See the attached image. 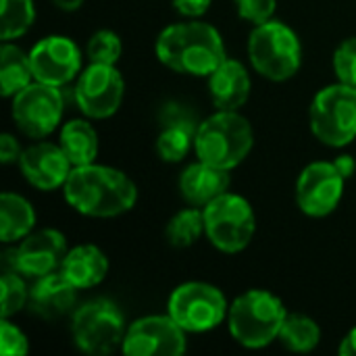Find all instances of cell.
<instances>
[{
	"label": "cell",
	"mask_w": 356,
	"mask_h": 356,
	"mask_svg": "<svg viewBox=\"0 0 356 356\" xmlns=\"http://www.w3.org/2000/svg\"><path fill=\"white\" fill-rule=\"evenodd\" d=\"M167 313L184 332L204 334L227 319L229 305L219 288L204 282H188L171 292Z\"/></svg>",
	"instance_id": "9c48e42d"
},
{
	"label": "cell",
	"mask_w": 356,
	"mask_h": 356,
	"mask_svg": "<svg viewBox=\"0 0 356 356\" xmlns=\"http://www.w3.org/2000/svg\"><path fill=\"white\" fill-rule=\"evenodd\" d=\"M252 81L248 69L234 58H225L209 75V94L217 111H240L250 98Z\"/></svg>",
	"instance_id": "d6986e66"
},
{
	"label": "cell",
	"mask_w": 356,
	"mask_h": 356,
	"mask_svg": "<svg viewBox=\"0 0 356 356\" xmlns=\"http://www.w3.org/2000/svg\"><path fill=\"white\" fill-rule=\"evenodd\" d=\"M25 275L19 271L6 269L0 280V313L2 319H8L23 311V307L29 305V288L25 286Z\"/></svg>",
	"instance_id": "83f0119b"
},
{
	"label": "cell",
	"mask_w": 356,
	"mask_h": 356,
	"mask_svg": "<svg viewBox=\"0 0 356 356\" xmlns=\"http://www.w3.org/2000/svg\"><path fill=\"white\" fill-rule=\"evenodd\" d=\"M334 71L338 81L356 88V38H346L334 52Z\"/></svg>",
	"instance_id": "f546056e"
},
{
	"label": "cell",
	"mask_w": 356,
	"mask_h": 356,
	"mask_svg": "<svg viewBox=\"0 0 356 356\" xmlns=\"http://www.w3.org/2000/svg\"><path fill=\"white\" fill-rule=\"evenodd\" d=\"M86 54L90 63H100V65H117L121 54H123V44L121 38L111 31V29H98L92 33L86 46Z\"/></svg>",
	"instance_id": "f1b7e54d"
},
{
	"label": "cell",
	"mask_w": 356,
	"mask_h": 356,
	"mask_svg": "<svg viewBox=\"0 0 356 356\" xmlns=\"http://www.w3.org/2000/svg\"><path fill=\"white\" fill-rule=\"evenodd\" d=\"M60 271L79 288H94L104 282L108 273V259L106 254L94 244H77L67 250Z\"/></svg>",
	"instance_id": "44dd1931"
},
{
	"label": "cell",
	"mask_w": 356,
	"mask_h": 356,
	"mask_svg": "<svg viewBox=\"0 0 356 356\" xmlns=\"http://www.w3.org/2000/svg\"><path fill=\"white\" fill-rule=\"evenodd\" d=\"M67 257V238L52 227L31 232L21 244L6 252L4 261L10 271H19L25 277H44L63 267Z\"/></svg>",
	"instance_id": "4fadbf2b"
},
{
	"label": "cell",
	"mask_w": 356,
	"mask_h": 356,
	"mask_svg": "<svg viewBox=\"0 0 356 356\" xmlns=\"http://www.w3.org/2000/svg\"><path fill=\"white\" fill-rule=\"evenodd\" d=\"M35 211L31 202L15 192H2L0 196V240L4 244L23 240L33 232Z\"/></svg>",
	"instance_id": "603a6c76"
},
{
	"label": "cell",
	"mask_w": 356,
	"mask_h": 356,
	"mask_svg": "<svg viewBox=\"0 0 356 356\" xmlns=\"http://www.w3.org/2000/svg\"><path fill=\"white\" fill-rule=\"evenodd\" d=\"M35 81L50 86H67L81 73V50L67 35L42 38L29 50Z\"/></svg>",
	"instance_id": "9a60e30c"
},
{
	"label": "cell",
	"mask_w": 356,
	"mask_h": 356,
	"mask_svg": "<svg viewBox=\"0 0 356 356\" xmlns=\"http://www.w3.org/2000/svg\"><path fill=\"white\" fill-rule=\"evenodd\" d=\"M311 131L332 148H344L356 138V88L332 83L323 88L311 104Z\"/></svg>",
	"instance_id": "52a82bcc"
},
{
	"label": "cell",
	"mask_w": 356,
	"mask_h": 356,
	"mask_svg": "<svg viewBox=\"0 0 356 356\" xmlns=\"http://www.w3.org/2000/svg\"><path fill=\"white\" fill-rule=\"evenodd\" d=\"M277 340L292 353H311L321 342V330L315 319L300 313H288Z\"/></svg>",
	"instance_id": "d4e9b609"
},
{
	"label": "cell",
	"mask_w": 356,
	"mask_h": 356,
	"mask_svg": "<svg viewBox=\"0 0 356 356\" xmlns=\"http://www.w3.org/2000/svg\"><path fill=\"white\" fill-rule=\"evenodd\" d=\"M65 111V96L58 86H50L44 81H31L19 94L13 96L10 115L15 125L29 138H46L50 136Z\"/></svg>",
	"instance_id": "30bf717a"
},
{
	"label": "cell",
	"mask_w": 356,
	"mask_h": 356,
	"mask_svg": "<svg viewBox=\"0 0 356 356\" xmlns=\"http://www.w3.org/2000/svg\"><path fill=\"white\" fill-rule=\"evenodd\" d=\"M346 179L334 163L317 161L302 169L296 181V204L309 217L332 215L342 196Z\"/></svg>",
	"instance_id": "5bb4252c"
},
{
	"label": "cell",
	"mask_w": 356,
	"mask_h": 356,
	"mask_svg": "<svg viewBox=\"0 0 356 356\" xmlns=\"http://www.w3.org/2000/svg\"><path fill=\"white\" fill-rule=\"evenodd\" d=\"M229 171L209 165L204 161L188 165L179 175V194L190 207L204 209L229 188Z\"/></svg>",
	"instance_id": "ffe728a7"
},
{
	"label": "cell",
	"mask_w": 356,
	"mask_h": 356,
	"mask_svg": "<svg viewBox=\"0 0 356 356\" xmlns=\"http://www.w3.org/2000/svg\"><path fill=\"white\" fill-rule=\"evenodd\" d=\"M234 4L238 15L252 25L271 21L277 8V0H234Z\"/></svg>",
	"instance_id": "4dcf8cb0"
},
{
	"label": "cell",
	"mask_w": 356,
	"mask_h": 356,
	"mask_svg": "<svg viewBox=\"0 0 356 356\" xmlns=\"http://www.w3.org/2000/svg\"><path fill=\"white\" fill-rule=\"evenodd\" d=\"M0 353L2 356H25L29 353L27 336L8 319L0 321Z\"/></svg>",
	"instance_id": "1f68e13d"
},
{
	"label": "cell",
	"mask_w": 356,
	"mask_h": 356,
	"mask_svg": "<svg viewBox=\"0 0 356 356\" xmlns=\"http://www.w3.org/2000/svg\"><path fill=\"white\" fill-rule=\"evenodd\" d=\"M288 317L286 305L269 290H248L229 305L227 327L244 348H265L280 338Z\"/></svg>",
	"instance_id": "277c9868"
},
{
	"label": "cell",
	"mask_w": 356,
	"mask_h": 356,
	"mask_svg": "<svg viewBox=\"0 0 356 356\" xmlns=\"http://www.w3.org/2000/svg\"><path fill=\"white\" fill-rule=\"evenodd\" d=\"M58 146L67 154L73 167L96 163L98 156V134L86 119H71L60 127Z\"/></svg>",
	"instance_id": "7402d4cb"
},
{
	"label": "cell",
	"mask_w": 356,
	"mask_h": 356,
	"mask_svg": "<svg viewBox=\"0 0 356 356\" xmlns=\"http://www.w3.org/2000/svg\"><path fill=\"white\" fill-rule=\"evenodd\" d=\"M202 234H204V213L200 211V207L181 209L171 217L165 229L167 242L175 248H190L192 244L198 242Z\"/></svg>",
	"instance_id": "484cf974"
},
{
	"label": "cell",
	"mask_w": 356,
	"mask_h": 356,
	"mask_svg": "<svg viewBox=\"0 0 356 356\" xmlns=\"http://www.w3.org/2000/svg\"><path fill=\"white\" fill-rule=\"evenodd\" d=\"M334 165L338 167V171L342 173V177L348 181L353 175H355L356 171V161L350 156V154H340L336 161H334Z\"/></svg>",
	"instance_id": "e575fe53"
},
{
	"label": "cell",
	"mask_w": 356,
	"mask_h": 356,
	"mask_svg": "<svg viewBox=\"0 0 356 356\" xmlns=\"http://www.w3.org/2000/svg\"><path fill=\"white\" fill-rule=\"evenodd\" d=\"M196 121L192 113L179 104H165L161 111V134L156 138V154L165 163H181L194 148Z\"/></svg>",
	"instance_id": "e0dca14e"
},
{
	"label": "cell",
	"mask_w": 356,
	"mask_h": 356,
	"mask_svg": "<svg viewBox=\"0 0 356 356\" xmlns=\"http://www.w3.org/2000/svg\"><path fill=\"white\" fill-rule=\"evenodd\" d=\"M35 21L33 0H2L0 6V35L4 42L25 35Z\"/></svg>",
	"instance_id": "4316f807"
},
{
	"label": "cell",
	"mask_w": 356,
	"mask_h": 356,
	"mask_svg": "<svg viewBox=\"0 0 356 356\" xmlns=\"http://www.w3.org/2000/svg\"><path fill=\"white\" fill-rule=\"evenodd\" d=\"M213 0H173L175 10L186 19H200L209 8Z\"/></svg>",
	"instance_id": "d6a6232c"
},
{
	"label": "cell",
	"mask_w": 356,
	"mask_h": 356,
	"mask_svg": "<svg viewBox=\"0 0 356 356\" xmlns=\"http://www.w3.org/2000/svg\"><path fill=\"white\" fill-rule=\"evenodd\" d=\"M186 334L169 313L148 315L127 327L121 350L127 356H179L188 348Z\"/></svg>",
	"instance_id": "7c38bea8"
},
{
	"label": "cell",
	"mask_w": 356,
	"mask_h": 356,
	"mask_svg": "<svg viewBox=\"0 0 356 356\" xmlns=\"http://www.w3.org/2000/svg\"><path fill=\"white\" fill-rule=\"evenodd\" d=\"M252 146V125L238 111H217L200 121L194 136V152L198 161L227 171L236 169L250 154Z\"/></svg>",
	"instance_id": "3957f363"
},
{
	"label": "cell",
	"mask_w": 356,
	"mask_h": 356,
	"mask_svg": "<svg viewBox=\"0 0 356 356\" xmlns=\"http://www.w3.org/2000/svg\"><path fill=\"white\" fill-rule=\"evenodd\" d=\"M58 10H63V13H75V10H79L81 8V4H83V0H50Z\"/></svg>",
	"instance_id": "8d00e7d4"
},
{
	"label": "cell",
	"mask_w": 356,
	"mask_h": 356,
	"mask_svg": "<svg viewBox=\"0 0 356 356\" xmlns=\"http://www.w3.org/2000/svg\"><path fill=\"white\" fill-rule=\"evenodd\" d=\"M202 213L204 236L217 250L236 254L252 242L257 232V215L244 196L225 192L209 202Z\"/></svg>",
	"instance_id": "8992f818"
},
{
	"label": "cell",
	"mask_w": 356,
	"mask_h": 356,
	"mask_svg": "<svg viewBox=\"0 0 356 356\" xmlns=\"http://www.w3.org/2000/svg\"><path fill=\"white\" fill-rule=\"evenodd\" d=\"M65 200L73 211L86 217H119L136 207L138 188L123 171L108 165L73 167L65 186Z\"/></svg>",
	"instance_id": "6da1fadb"
},
{
	"label": "cell",
	"mask_w": 356,
	"mask_h": 356,
	"mask_svg": "<svg viewBox=\"0 0 356 356\" xmlns=\"http://www.w3.org/2000/svg\"><path fill=\"white\" fill-rule=\"evenodd\" d=\"M73 94L77 108L88 119H108L123 102L125 81L115 65L90 63L77 75Z\"/></svg>",
	"instance_id": "8fae6325"
},
{
	"label": "cell",
	"mask_w": 356,
	"mask_h": 356,
	"mask_svg": "<svg viewBox=\"0 0 356 356\" xmlns=\"http://www.w3.org/2000/svg\"><path fill=\"white\" fill-rule=\"evenodd\" d=\"M248 56L259 75L271 81H286L294 77L302 65L300 38L284 21L271 19L254 25L250 31Z\"/></svg>",
	"instance_id": "5b68a950"
},
{
	"label": "cell",
	"mask_w": 356,
	"mask_h": 356,
	"mask_svg": "<svg viewBox=\"0 0 356 356\" xmlns=\"http://www.w3.org/2000/svg\"><path fill=\"white\" fill-rule=\"evenodd\" d=\"M154 52L167 69L194 77H209L227 58L221 33L198 19L165 27L156 38Z\"/></svg>",
	"instance_id": "7a4b0ae2"
},
{
	"label": "cell",
	"mask_w": 356,
	"mask_h": 356,
	"mask_svg": "<svg viewBox=\"0 0 356 356\" xmlns=\"http://www.w3.org/2000/svg\"><path fill=\"white\" fill-rule=\"evenodd\" d=\"M77 286L63 273L52 271L38 277L29 290V309L44 321H56L73 311L77 302Z\"/></svg>",
	"instance_id": "ac0fdd59"
},
{
	"label": "cell",
	"mask_w": 356,
	"mask_h": 356,
	"mask_svg": "<svg viewBox=\"0 0 356 356\" xmlns=\"http://www.w3.org/2000/svg\"><path fill=\"white\" fill-rule=\"evenodd\" d=\"M23 177L42 192H52L65 186L73 165L58 144L38 142L23 150L19 159Z\"/></svg>",
	"instance_id": "2e32d148"
},
{
	"label": "cell",
	"mask_w": 356,
	"mask_h": 356,
	"mask_svg": "<svg viewBox=\"0 0 356 356\" xmlns=\"http://www.w3.org/2000/svg\"><path fill=\"white\" fill-rule=\"evenodd\" d=\"M125 319L119 307L106 298L90 300L75 309L71 334L75 346L86 355L104 356L123 346Z\"/></svg>",
	"instance_id": "ba28073f"
},
{
	"label": "cell",
	"mask_w": 356,
	"mask_h": 356,
	"mask_svg": "<svg viewBox=\"0 0 356 356\" xmlns=\"http://www.w3.org/2000/svg\"><path fill=\"white\" fill-rule=\"evenodd\" d=\"M23 150L19 146V142L15 140V136L10 134H2L0 136V161L4 165H10V163H19Z\"/></svg>",
	"instance_id": "836d02e7"
},
{
	"label": "cell",
	"mask_w": 356,
	"mask_h": 356,
	"mask_svg": "<svg viewBox=\"0 0 356 356\" xmlns=\"http://www.w3.org/2000/svg\"><path fill=\"white\" fill-rule=\"evenodd\" d=\"M35 81L31 58L19 46L4 42L0 48V88L4 98H13L23 88Z\"/></svg>",
	"instance_id": "cb8c5ba5"
},
{
	"label": "cell",
	"mask_w": 356,
	"mask_h": 356,
	"mask_svg": "<svg viewBox=\"0 0 356 356\" xmlns=\"http://www.w3.org/2000/svg\"><path fill=\"white\" fill-rule=\"evenodd\" d=\"M340 355L356 356V327H353L340 344Z\"/></svg>",
	"instance_id": "d590c367"
}]
</instances>
